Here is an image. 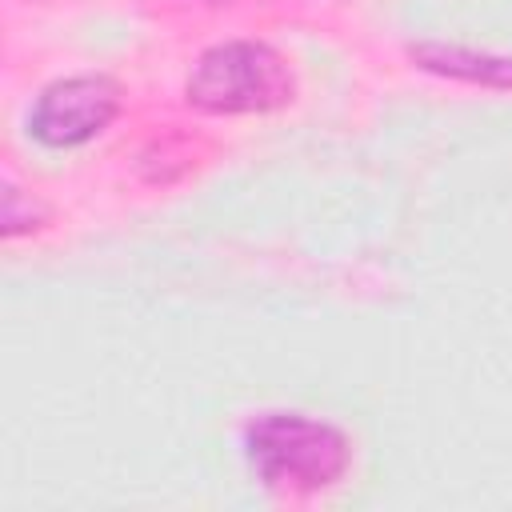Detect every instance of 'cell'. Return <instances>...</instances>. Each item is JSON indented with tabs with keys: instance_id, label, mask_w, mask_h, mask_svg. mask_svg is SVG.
<instances>
[{
	"instance_id": "3",
	"label": "cell",
	"mask_w": 512,
	"mask_h": 512,
	"mask_svg": "<svg viewBox=\"0 0 512 512\" xmlns=\"http://www.w3.org/2000/svg\"><path fill=\"white\" fill-rule=\"evenodd\" d=\"M116 112L120 88L108 76H68L36 96L28 112V132L44 148H76L100 136Z\"/></svg>"
},
{
	"instance_id": "4",
	"label": "cell",
	"mask_w": 512,
	"mask_h": 512,
	"mask_svg": "<svg viewBox=\"0 0 512 512\" xmlns=\"http://www.w3.org/2000/svg\"><path fill=\"white\" fill-rule=\"evenodd\" d=\"M408 56L424 72H436V76L488 84V88H512V56H488V52H472L460 44H412Z\"/></svg>"
},
{
	"instance_id": "2",
	"label": "cell",
	"mask_w": 512,
	"mask_h": 512,
	"mask_svg": "<svg viewBox=\"0 0 512 512\" xmlns=\"http://www.w3.org/2000/svg\"><path fill=\"white\" fill-rule=\"evenodd\" d=\"M296 92L288 60L260 40H228L200 52L184 96L208 116H252L284 108Z\"/></svg>"
},
{
	"instance_id": "1",
	"label": "cell",
	"mask_w": 512,
	"mask_h": 512,
	"mask_svg": "<svg viewBox=\"0 0 512 512\" xmlns=\"http://www.w3.org/2000/svg\"><path fill=\"white\" fill-rule=\"evenodd\" d=\"M244 456L260 484L304 496L332 488L348 472L352 444L328 420H312L304 412H268L244 428Z\"/></svg>"
},
{
	"instance_id": "5",
	"label": "cell",
	"mask_w": 512,
	"mask_h": 512,
	"mask_svg": "<svg viewBox=\"0 0 512 512\" xmlns=\"http://www.w3.org/2000/svg\"><path fill=\"white\" fill-rule=\"evenodd\" d=\"M208 4H220V0H208Z\"/></svg>"
}]
</instances>
